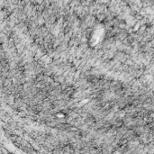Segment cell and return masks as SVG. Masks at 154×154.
Instances as JSON below:
<instances>
[{
  "mask_svg": "<svg viewBox=\"0 0 154 154\" xmlns=\"http://www.w3.org/2000/svg\"><path fill=\"white\" fill-rule=\"evenodd\" d=\"M103 28L101 26H99L98 28L94 29L92 34H91V43L96 46L101 40L103 37Z\"/></svg>",
  "mask_w": 154,
  "mask_h": 154,
  "instance_id": "cell-1",
  "label": "cell"
}]
</instances>
